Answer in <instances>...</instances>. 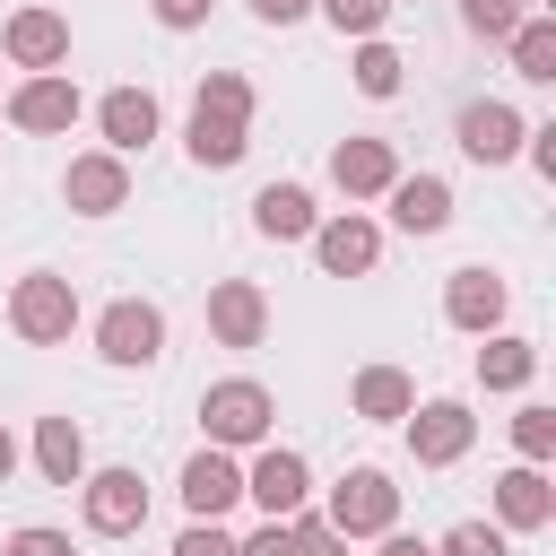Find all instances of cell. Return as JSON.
Instances as JSON below:
<instances>
[{
	"label": "cell",
	"mask_w": 556,
	"mask_h": 556,
	"mask_svg": "<svg viewBox=\"0 0 556 556\" xmlns=\"http://www.w3.org/2000/svg\"><path fill=\"white\" fill-rule=\"evenodd\" d=\"M200 443H208V452H261V443H278V400H269V382H252V374L208 382V391H200Z\"/></svg>",
	"instance_id": "1"
},
{
	"label": "cell",
	"mask_w": 556,
	"mask_h": 556,
	"mask_svg": "<svg viewBox=\"0 0 556 556\" xmlns=\"http://www.w3.org/2000/svg\"><path fill=\"white\" fill-rule=\"evenodd\" d=\"M9 330H17L26 348H61V339L78 330V287H70L61 269H26V278L9 287Z\"/></svg>",
	"instance_id": "2"
},
{
	"label": "cell",
	"mask_w": 556,
	"mask_h": 556,
	"mask_svg": "<svg viewBox=\"0 0 556 556\" xmlns=\"http://www.w3.org/2000/svg\"><path fill=\"white\" fill-rule=\"evenodd\" d=\"M321 521H330L339 539H382V530H400V486H391V469L356 460V469H348V478L330 486Z\"/></svg>",
	"instance_id": "3"
},
{
	"label": "cell",
	"mask_w": 556,
	"mask_h": 556,
	"mask_svg": "<svg viewBox=\"0 0 556 556\" xmlns=\"http://www.w3.org/2000/svg\"><path fill=\"white\" fill-rule=\"evenodd\" d=\"M243 504H261V521H295L313 504V460L295 443H261L243 460Z\"/></svg>",
	"instance_id": "4"
},
{
	"label": "cell",
	"mask_w": 556,
	"mask_h": 556,
	"mask_svg": "<svg viewBox=\"0 0 556 556\" xmlns=\"http://www.w3.org/2000/svg\"><path fill=\"white\" fill-rule=\"evenodd\" d=\"M96 356H104V365H156V356H165V304L113 295V304L96 313Z\"/></svg>",
	"instance_id": "5"
},
{
	"label": "cell",
	"mask_w": 556,
	"mask_h": 556,
	"mask_svg": "<svg viewBox=\"0 0 556 556\" xmlns=\"http://www.w3.org/2000/svg\"><path fill=\"white\" fill-rule=\"evenodd\" d=\"M78 513H87V530L96 539H130V530H148V478L139 469H87L78 478Z\"/></svg>",
	"instance_id": "6"
},
{
	"label": "cell",
	"mask_w": 556,
	"mask_h": 556,
	"mask_svg": "<svg viewBox=\"0 0 556 556\" xmlns=\"http://www.w3.org/2000/svg\"><path fill=\"white\" fill-rule=\"evenodd\" d=\"M400 426H408V460H417V469H452V460H469V443H478L469 400H417Z\"/></svg>",
	"instance_id": "7"
},
{
	"label": "cell",
	"mask_w": 556,
	"mask_h": 556,
	"mask_svg": "<svg viewBox=\"0 0 556 556\" xmlns=\"http://www.w3.org/2000/svg\"><path fill=\"white\" fill-rule=\"evenodd\" d=\"M0 61H9V70H26V78L61 70V61H70V17H61V9H43V0L9 9V17H0Z\"/></svg>",
	"instance_id": "8"
},
{
	"label": "cell",
	"mask_w": 556,
	"mask_h": 556,
	"mask_svg": "<svg viewBox=\"0 0 556 556\" xmlns=\"http://www.w3.org/2000/svg\"><path fill=\"white\" fill-rule=\"evenodd\" d=\"M78 113H87V96H78L70 70H43V78H17L9 87V130H26V139H61Z\"/></svg>",
	"instance_id": "9"
},
{
	"label": "cell",
	"mask_w": 556,
	"mask_h": 556,
	"mask_svg": "<svg viewBox=\"0 0 556 556\" xmlns=\"http://www.w3.org/2000/svg\"><path fill=\"white\" fill-rule=\"evenodd\" d=\"M452 139H460V156H469V165H513V156H521V139H530V122H521L504 96H469V104L452 113Z\"/></svg>",
	"instance_id": "10"
},
{
	"label": "cell",
	"mask_w": 556,
	"mask_h": 556,
	"mask_svg": "<svg viewBox=\"0 0 556 556\" xmlns=\"http://www.w3.org/2000/svg\"><path fill=\"white\" fill-rule=\"evenodd\" d=\"M61 200H70V217H113V208H130V156L78 148V156L61 165Z\"/></svg>",
	"instance_id": "11"
},
{
	"label": "cell",
	"mask_w": 556,
	"mask_h": 556,
	"mask_svg": "<svg viewBox=\"0 0 556 556\" xmlns=\"http://www.w3.org/2000/svg\"><path fill=\"white\" fill-rule=\"evenodd\" d=\"M504 313H513V287H504V269L469 261V269H452V278H443V321H452L460 339H486V330H504Z\"/></svg>",
	"instance_id": "12"
},
{
	"label": "cell",
	"mask_w": 556,
	"mask_h": 556,
	"mask_svg": "<svg viewBox=\"0 0 556 556\" xmlns=\"http://www.w3.org/2000/svg\"><path fill=\"white\" fill-rule=\"evenodd\" d=\"M304 243H313L321 278H374V261H382V226H374L365 208H339V217H321Z\"/></svg>",
	"instance_id": "13"
},
{
	"label": "cell",
	"mask_w": 556,
	"mask_h": 556,
	"mask_svg": "<svg viewBox=\"0 0 556 556\" xmlns=\"http://www.w3.org/2000/svg\"><path fill=\"white\" fill-rule=\"evenodd\" d=\"M400 174H408V165H400V148H391V139H365V130H356V139H339V148H330V191H339L348 208H356V200H382Z\"/></svg>",
	"instance_id": "14"
},
{
	"label": "cell",
	"mask_w": 556,
	"mask_h": 556,
	"mask_svg": "<svg viewBox=\"0 0 556 556\" xmlns=\"http://www.w3.org/2000/svg\"><path fill=\"white\" fill-rule=\"evenodd\" d=\"M174 486H182V513H191V521H226V513L243 504V460L200 443V452L182 460V478H174Z\"/></svg>",
	"instance_id": "15"
},
{
	"label": "cell",
	"mask_w": 556,
	"mask_h": 556,
	"mask_svg": "<svg viewBox=\"0 0 556 556\" xmlns=\"http://www.w3.org/2000/svg\"><path fill=\"white\" fill-rule=\"evenodd\" d=\"M96 130H104L113 156H139L148 139H165V104H156L148 87H104V96H96Z\"/></svg>",
	"instance_id": "16"
},
{
	"label": "cell",
	"mask_w": 556,
	"mask_h": 556,
	"mask_svg": "<svg viewBox=\"0 0 556 556\" xmlns=\"http://www.w3.org/2000/svg\"><path fill=\"white\" fill-rule=\"evenodd\" d=\"M208 339H217V348H261V339H269V295H261V278H217V287H208Z\"/></svg>",
	"instance_id": "17"
},
{
	"label": "cell",
	"mask_w": 556,
	"mask_h": 556,
	"mask_svg": "<svg viewBox=\"0 0 556 556\" xmlns=\"http://www.w3.org/2000/svg\"><path fill=\"white\" fill-rule=\"evenodd\" d=\"M547 521H556V486H547V469L513 460V469L495 478V530H504V539H539Z\"/></svg>",
	"instance_id": "18"
},
{
	"label": "cell",
	"mask_w": 556,
	"mask_h": 556,
	"mask_svg": "<svg viewBox=\"0 0 556 556\" xmlns=\"http://www.w3.org/2000/svg\"><path fill=\"white\" fill-rule=\"evenodd\" d=\"M382 208H391L400 235H443V226H452V182H443V174H400V182L382 191Z\"/></svg>",
	"instance_id": "19"
},
{
	"label": "cell",
	"mask_w": 556,
	"mask_h": 556,
	"mask_svg": "<svg viewBox=\"0 0 556 556\" xmlns=\"http://www.w3.org/2000/svg\"><path fill=\"white\" fill-rule=\"evenodd\" d=\"M313 226H321V208H313L304 182H261V191H252V235H261V243H304Z\"/></svg>",
	"instance_id": "20"
},
{
	"label": "cell",
	"mask_w": 556,
	"mask_h": 556,
	"mask_svg": "<svg viewBox=\"0 0 556 556\" xmlns=\"http://www.w3.org/2000/svg\"><path fill=\"white\" fill-rule=\"evenodd\" d=\"M348 408H356L365 426H400V417L417 408V382H408V365H356V382H348Z\"/></svg>",
	"instance_id": "21"
},
{
	"label": "cell",
	"mask_w": 556,
	"mask_h": 556,
	"mask_svg": "<svg viewBox=\"0 0 556 556\" xmlns=\"http://www.w3.org/2000/svg\"><path fill=\"white\" fill-rule=\"evenodd\" d=\"M243 148H252V130H243V122H226V113H200V104H191V122H182V156H191L200 174L243 165Z\"/></svg>",
	"instance_id": "22"
},
{
	"label": "cell",
	"mask_w": 556,
	"mask_h": 556,
	"mask_svg": "<svg viewBox=\"0 0 556 556\" xmlns=\"http://www.w3.org/2000/svg\"><path fill=\"white\" fill-rule=\"evenodd\" d=\"M478 382H486V391H530V382H539V339H521V330H486V348H478Z\"/></svg>",
	"instance_id": "23"
},
{
	"label": "cell",
	"mask_w": 556,
	"mask_h": 556,
	"mask_svg": "<svg viewBox=\"0 0 556 556\" xmlns=\"http://www.w3.org/2000/svg\"><path fill=\"white\" fill-rule=\"evenodd\" d=\"M35 469H43V486H78V478H87V434H78V417H35Z\"/></svg>",
	"instance_id": "24"
},
{
	"label": "cell",
	"mask_w": 556,
	"mask_h": 556,
	"mask_svg": "<svg viewBox=\"0 0 556 556\" xmlns=\"http://www.w3.org/2000/svg\"><path fill=\"white\" fill-rule=\"evenodd\" d=\"M504 61H513V78L521 87H556V17H521L513 35H504Z\"/></svg>",
	"instance_id": "25"
},
{
	"label": "cell",
	"mask_w": 556,
	"mask_h": 556,
	"mask_svg": "<svg viewBox=\"0 0 556 556\" xmlns=\"http://www.w3.org/2000/svg\"><path fill=\"white\" fill-rule=\"evenodd\" d=\"M348 78H356V96H374V104H391V96H400V78H408V61H400V43H382V35H365V43H356V61H348Z\"/></svg>",
	"instance_id": "26"
},
{
	"label": "cell",
	"mask_w": 556,
	"mask_h": 556,
	"mask_svg": "<svg viewBox=\"0 0 556 556\" xmlns=\"http://www.w3.org/2000/svg\"><path fill=\"white\" fill-rule=\"evenodd\" d=\"M191 104H200V113H226V122H243V130H252V113H261V96H252L243 70H208V78L191 87Z\"/></svg>",
	"instance_id": "27"
},
{
	"label": "cell",
	"mask_w": 556,
	"mask_h": 556,
	"mask_svg": "<svg viewBox=\"0 0 556 556\" xmlns=\"http://www.w3.org/2000/svg\"><path fill=\"white\" fill-rule=\"evenodd\" d=\"M513 452H521L530 469L556 460V408H547V400H521V408H513Z\"/></svg>",
	"instance_id": "28"
},
{
	"label": "cell",
	"mask_w": 556,
	"mask_h": 556,
	"mask_svg": "<svg viewBox=\"0 0 556 556\" xmlns=\"http://www.w3.org/2000/svg\"><path fill=\"white\" fill-rule=\"evenodd\" d=\"M313 17H330L348 43H365V35H382V26H391V0H313Z\"/></svg>",
	"instance_id": "29"
},
{
	"label": "cell",
	"mask_w": 556,
	"mask_h": 556,
	"mask_svg": "<svg viewBox=\"0 0 556 556\" xmlns=\"http://www.w3.org/2000/svg\"><path fill=\"white\" fill-rule=\"evenodd\" d=\"M521 17H530V0H460V26H469L478 43H504Z\"/></svg>",
	"instance_id": "30"
},
{
	"label": "cell",
	"mask_w": 556,
	"mask_h": 556,
	"mask_svg": "<svg viewBox=\"0 0 556 556\" xmlns=\"http://www.w3.org/2000/svg\"><path fill=\"white\" fill-rule=\"evenodd\" d=\"M434 556H513V539H504L495 521H452V530L434 539Z\"/></svg>",
	"instance_id": "31"
},
{
	"label": "cell",
	"mask_w": 556,
	"mask_h": 556,
	"mask_svg": "<svg viewBox=\"0 0 556 556\" xmlns=\"http://www.w3.org/2000/svg\"><path fill=\"white\" fill-rule=\"evenodd\" d=\"M0 556H78V547H70V530H52V521H17V530L0 539Z\"/></svg>",
	"instance_id": "32"
},
{
	"label": "cell",
	"mask_w": 556,
	"mask_h": 556,
	"mask_svg": "<svg viewBox=\"0 0 556 556\" xmlns=\"http://www.w3.org/2000/svg\"><path fill=\"white\" fill-rule=\"evenodd\" d=\"M165 556H235V530H226V521H182Z\"/></svg>",
	"instance_id": "33"
},
{
	"label": "cell",
	"mask_w": 556,
	"mask_h": 556,
	"mask_svg": "<svg viewBox=\"0 0 556 556\" xmlns=\"http://www.w3.org/2000/svg\"><path fill=\"white\" fill-rule=\"evenodd\" d=\"M295 556H348V539H339V530L304 504V513H295Z\"/></svg>",
	"instance_id": "34"
},
{
	"label": "cell",
	"mask_w": 556,
	"mask_h": 556,
	"mask_svg": "<svg viewBox=\"0 0 556 556\" xmlns=\"http://www.w3.org/2000/svg\"><path fill=\"white\" fill-rule=\"evenodd\" d=\"M208 9H217V0H148V17H156L165 35H191V26H208Z\"/></svg>",
	"instance_id": "35"
},
{
	"label": "cell",
	"mask_w": 556,
	"mask_h": 556,
	"mask_svg": "<svg viewBox=\"0 0 556 556\" xmlns=\"http://www.w3.org/2000/svg\"><path fill=\"white\" fill-rule=\"evenodd\" d=\"M235 556H295V521H261L252 539H235Z\"/></svg>",
	"instance_id": "36"
},
{
	"label": "cell",
	"mask_w": 556,
	"mask_h": 556,
	"mask_svg": "<svg viewBox=\"0 0 556 556\" xmlns=\"http://www.w3.org/2000/svg\"><path fill=\"white\" fill-rule=\"evenodd\" d=\"M521 156H530V165H539V174L556 182V122H530V139H521Z\"/></svg>",
	"instance_id": "37"
},
{
	"label": "cell",
	"mask_w": 556,
	"mask_h": 556,
	"mask_svg": "<svg viewBox=\"0 0 556 556\" xmlns=\"http://www.w3.org/2000/svg\"><path fill=\"white\" fill-rule=\"evenodd\" d=\"M252 17H261V26H304L313 0H252Z\"/></svg>",
	"instance_id": "38"
},
{
	"label": "cell",
	"mask_w": 556,
	"mask_h": 556,
	"mask_svg": "<svg viewBox=\"0 0 556 556\" xmlns=\"http://www.w3.org/2000/svg\"><path fill=\"white\" fill-rule=\"evenodd\" d=\"M374 556H434V539H417V530H382Z\"/></svg>",
	"instance_id": "39"
},
{
	"label": "cell",
	"mask_w": 556,
	"mask_h": 556,
	"mask_svg": "<svg viewBox=\"0 0 556 556\" xmlns=\"http://www.w3.org/2000/svg\"><path fill=\"white\" fill-rule=\"evenodd\" d=\"M17 460H26V452H17V434H9V426H0V486H9V478H17Z\"/></svg>",
	"instance_id": "40"
},
{
	"label": "cell",
	"mask_w": 556,
	"mask_h": 556,
	"mask_svg": "<svg viewBox=\"0 0 556 556\" xmlns=\"http://www.w3.org/2000/svg\"><path fill=\"white\" fill-rule=\"evenodd\" d=\"M391 9H408V0H391Z\"/></svg>",
	"instance_id": "41"
}]
</instances>
